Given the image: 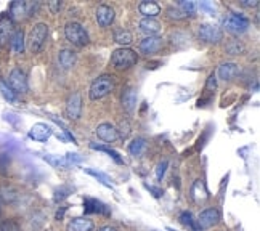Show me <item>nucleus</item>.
<instances>
[{
    "mask_svg": "<svg viewBox=\"0 0 260 231\" xmlns=\"http://www.w3.org/2000/svg\"><path fill=\"white\" fill-rule=\"evenodd\" d=\"M241 3H243V7H251V8L257 7V5H259L257 0H243Z\"/></svg>",
    "mask_w": 260,
    "mask_h": 231,
    "instance_id": "nucleus-45",
    "label": "nucleus"
},
{
    "mask_svg": "<svg viewBox=\"0 0 260 231\" xmlns=\"http://www.w3.org/2000/svg\"><path fill=\"white\" fill-rule=\"evenodd\" d=\"M72 193V188H69V186H61V188H58L57 191H55V202H61L63 199H66L67 196H69Z\"/></svg>",
    "mask_w": 260,
    "mask_h": 231,
    "instance_id": "nucleus-35",
    "label": "nucleus"
},
{
    "mask_svg": "<svg viewBox=\"0 0 260 231\" xmlns=\"http://www.w3.org/2000/svg\"><path fill=\"white\" fill-rule=\"evenodd\" d=\"M167 15H169L170 18H173V20H183L185 15L180 11V8H169L167 10Z\"/></svg>",
    "mask_w": 260,
    "mask_h": 231,
    "instance_id": "nucleus-39",
    "label": "nucleus"
},
{
    "mask_svg": "<svg viewBox=\"0 0 260 231\" xmlns=\"http://www.w3.org/2000/svg\"><path fill=\"white\" fill-rule=\"evenodd\" d=\"M84 210H85V214H100V215H106V217L111 215V210L108 205L94 198L84 199Z\"/></svg>",
    "mask_w": 260,
    "mask_h": 231,
    "instance_id": "nucleus-11",
    "label": "nucleus"
},
{
    "mask_svg": "<svg viewBox=\"0 0 260 231\" xmlns=\"http://www.w3.org/2000/svg\"><path fill=\"white\" fill-rule=\"evenodd\" d=\"M10 43H11V48H13L15 53H23L24 52V33L21 29H18L13 33L10 39Z\"/></svg>",
    "mask_w": 260,
    "mask_h": 231,
    "instance_id": "nucleus-25",
    "label": "nucleus"
},
{
    "mask_svg": "<svg viewBox=\"0 0 260 231\" xmlns=\"http://www.w3.org/2000/svg\"><path fill=\"white\" fill-rule=\"evenodd\" d=\"M167 231H177V230H173V228H167Z\"/></svg>",
    "mask_w": 260,
    "mask_h": 231,
    "instance_id": "nucleus-49",
    "label": "nucleus"
},
{
    "mask_svg": "<svg viewBox=\"0 0 260 231\" xmlns=\"http://www.w3.org/2000/svg\"><path fill=\"white\" fill-rule=\"evenodd\" d=\"M137 101H138L137 90L129 87V89L122 93V108L127 112H133L135 108H137Z\"/></svg>",
    "mask_w": 260,
    "mask_h": 231,
    "instance_id": "nucleus-18",
    "label": "nucleus"
},
{
    "mask_svg": "<svg viewBox=\"0 0 260 231\" xmlns=\"http://www.w3.org/2000/svg\"><path fill=\"white\" fill-rule=\"evenodd\" d=\"M178 7H180V11L185 15V16H193L197 10V5L196 2H190V0H180L178 2Z\"/></svg>",
    "mask_w": 260,
    "mask_h": 231,
    "instance_id": "nucleus-30",
    "label": "nucleus"
},
{
    "mask_svg": "<svg viewBox=\"0 0 260 231\" xmlns=\"http://www.w3.org/2000/svg\"><path fill=\"white\" fill-rule=\"evenodd\" d=\"M146 188L153 193V196H154V198H161V196H162V190L154 188V186H151V185H146Z\"/></svg>",
    "mask_w": 260,
    "mask_h": 231,
    "instance_id": "nucleus-44",
    "label": "nucleus"
},
{
    "mask_svg": "<svg viewBox=\"0 0 260 231\" xmlns=\"http://www.w3.org/2000/svg\"><path fill=\"white\" fill-rule=\"evenodd\" d=\"M130 130H132V127H130L129 121H121L119 129H117V136L122 138V140H126L127 136L130 135Z\"/></svg>",
    "mask_w": 260,
    "mask_h": 231,
    "instance_id": "nucleus-36",
    "label": "nucleus"
},
{
    "mask_svg": "<svg viewBox=\"0 0 260 231\" xmlns=\"http://www.w3.org/2000/svg\"><path fill=\"white\" fill-rule=\"evenodd\" d=\"M43 161H47L48 164L55 168H61V170H67L69 167V161L66 159V156H55V154H43Z\"/></svg>",
    "mask_w": 260,
    "mask_h": 231,
    "instance_id": "nucleus-20",
    "label": "nucleus"
},
{
    "mask_svg": "<svg viewBox=\"0 0 260 231\" xmlns=\"http://www.w3.org/2000/svg\"><path fill=\"white\" fill-rule=\"evenodd\" d=\"M10 20H21V18L28 16V2H20V0H16V2L11 3L10 7Z\"/></svg>",
    "mask_w": 260,
    "mask_h": 231,
    "instance_id": "nucleus-22",
    "label": "nucleus"
},
{
    "mask_svg": "<svg viewBox=\"0 0 260 231\" xmlns=\"http://www.w3.org/2000/svg\"><path fill=\"white\" fill-rule=\"evenodd\" d=\"M5 121H8V122H11L13 126H20L21 124V121L18 119V116L16 114H11V112H5Z\"/></svg>",
    "mask_w": 260,
    "mask_h": 231,
    "instance_id": "nucleus-42",
    "label": "nucleus"
},
{
    "mask_svg": "<svg viewBox=\"0 0 260 231\" xmlns=\"http://www.w3.org/2000/svg\"><path fill=\"white\" fill-rule=\"evenodd\" d=\"M227 52L230 53V55H241V53L244 52V45L239 40H231L227 45Z\"/></svg>",
    "mask_w": 260,
    "mask_h": 231,
    "instance_id": "nucleus-34",
    "label": "nucleus"
},
{
    "mask_svg": "<svg viewBox=\"0 0 260 231\" xmlns=\"http://www.w3.org/2000/svg\"><path fill=\"white\" fill-rule=\"evenodd\" d=\"M138 10H140V13L145 15L146 18H154L161 13V7L156 2H141Z\"/></svg>",
    "mask_w": 260,
    "mask_h": 231,
    "instance_id": "nucleus-24",
    "label": "nucleus"
},
{
    "mask_svg": "<svg viewBox=\"0 0 260 231\" xmlns=\"http://www.w3.org/2000/svg\"><path fill=\"white\" fill-rule=\"evenodd\" d=\"M0 199H2L3 202H7V204L15 202L18 199V191L13 188V186H8V185L0 186Z\"/></svg>",
    "mask_w": 260,
    "mask_h": 231,
    "instance_id": "nucleus-26",
    "label": "nucleus"
},
{
    "mask_svg": "<svg viewBox=\"0 0 260 231\" xmlns=\"http://www.w3.org/2000/svg\"><path fill=\"white\" fill-rule=\"evenodd\" d=\"M222 29L219 26H215V24H201L199 26V39L207 42V43H217L222 40Z\"/></svg>",
    "mask_w": 260,
    "mask_h": 231,
    "instance_id": "nucleus-6",
    "label": "nucleus"
},
{
    "mask_svg": "<svg viewBox=\"0 0 260 231\" xmlns=\"http://www.w3.org/2000/svg\"><path fill=\"white\" fill-rule=\"evenodd\" d=\"M224 28L231 33L234 35H239L247 31L249 28V20L243 15H238V13H230L225 20H224Z\"/></svg>",
    "mask_w": 260,
    "mask_h": 231,
    "instance_id": "nucleus-5",
    "label": "nucleus"
},
{
    "mask_svg": "<svg viewBox=\"0 0 260 231\" xmlns=\"http://www.w3.org/2000/svg\"><path fill=\"white\" fill-rule=\"evenodd\" d=\"M215 87H217L215 74H210L209 79H207V85H206V89H207V90H215Z\"/></svg>",
    "mask_w": 260,
    "mask_h": 231,
    "instance_id": "nucleus-43",
    "label": "nucleus"
},
{
    "mask_svg": "<svg viewBox=\"0 0 260 231\" xmlns=\"http://www.w3.org/2000/svg\"><path fill=\"white\" fill-rule=\"evenodd\" d=\"M65 35L66 39L69 40L72 45H77V47H84L89 43V34L87 31L84 29V26L80 23H67L65 26Z\"/></svg>",
    "mask_w": 260,
    "mask_h": 231,
    "instance_id": "nucleus-4",
    "label": "nucleus"
},
{
    "mask_svg": "<svg viewBox=\"0 0 260 231\" xmlns=\"http://www.w3.org/2000/svg\"><path fill=\"white\" fill-rule=\"evenodd\" d=\"M48 39V26L45 23H39L31 29L29 39H28V47L32 53H39L45 45Z\"/></svg>",
    "mask_w": 260,
    "mask_h": 231,
    "instance_id": "nucleus-3",
    "label": "nucleus"
},
{
    "mask_svg": "<svg viewBox=\"0 0 260 231\" xmlns=\"http://www.w3.org/2000/svg\"><path fill=\"white\" fill-rule=\"evenodd\" d=\"M85 173L95 177L98 182H100L101 185H104V186H108V188H113V178H109L106 173H103L100 170H95V168H85Z\"/></svg>",
    "mask_w": 260,
    "mask_h": 231,
    "instance_id": "nucleus-28",
    "label": "nucleus"
},
{
    "mask_svg": "<svg viewBox=\"0 0 260 231\" xmlns=\"http://www.w3.org/2000/svg\"><path fill=\"white\" fill-rule=\"evenodd\" d=\"M66 159L69 161L71 165H74V164H79V162L82 161V156L76 154V153H67V154H66Z\"/></svg>",
    "mask_w": 260,
    "mask_h": 231,
    "instance_id": "nucleus-41",
    "label": "nucleus"
},
{
    "mask_svg": "<svg viewBox=\"0 0 260 231\" xmlns=\"http://www.w3.org/2000/svg\"><path fill=\"white\" fill-rule=\"evenodd\" d=\"M65 212H66V207H61V210L57 212V220H61V218H63Z\"/></svg>",
    "mask_w": 260,
    "mask_h": 231,
    "instance_id": "nucleus-47",
    "label": "nucleus"
},
{
    "mask_svg": "<svg viewBox=\"0 0 260 231\" xmlns=\"http://www.w3.org/2000/svg\"><path fill=\"white\" fill-rule=\"evenodd\" d=\"M0 92H2V95H3L5 99H7V101H10V103H16V101H18L16 93L11 90L7 84L2 82V80H0Z\"/></svg>",
    "mask_w": 260,
    "mask_h": 231,
    "instance_id": "nucleus-32",
    "label": "nucleus"
},
{
    "mask_svg": "<svg viewBox=\"0 0 260 231\" xmlns=\"http://www.w3.org/2000/svg\"><path fill=\"white\" fill-rule=\"evenodd\" d=\"M98 231H117V230L114 227H109V225H108V227H103V228H100Z\"/></svg>",
    "mask_w": 260,
    "mask_h": 231,
    "instance_id": "nucleus-48",
    "label": "nucleus"
},
{
    "mask_svg": "<svg viewBox=\"0 0 260 231\" xmlns=\"http://www.w3.org/2000/svg\"><path fill=\"white\" fill-rule=\"evenodd\" d=\"M90 148L92 149H97V151H103V153H106V154H109L111 158H113L117 164H122V159H121V156L117 154L114 149H111V148H108V146H103V145H95V143H92L90 145Z\"/></svg>",
    "mask_w": 260,
    "mask_h": 231,
    "instance_id": "nucleus-31",
    "label": "nucleus"
},
{
    "mask_svg": "<svg viewBox=\"0 0 260 231\" xmlns=\"http://www.w3.org/2000/svg\"><path fill=\"white\" fill-rule=\"evenodd\" d=\"M190 195H191V199H193L196 204H201V202L207 201L209 193H207V188H206V185H204L202 180H196V182L191 185Z\"/></svg>",
    "mask_w": 260,
    "mask_h": 231,
    "instance_id": "nucleus-15",
    "label": "nucleus"
},
{
    "mask_svg": "<svg viewBox=\"0 0 260 231\" xmlns=\"http://www.w3.org/2000/svg\"><path fill=\"white\" fill-rule=\"evenodd\" d=\"M97 135H98V138L106 143H113L119 138V136H117V129L108 122L100 124V126L97 127Z\"/></svg>",
    "mask_w": 260,
    "mask_h": 231,
    "instance_id": "nucleus-16",
    "label": "nucleus"
},
{
    "mask_svg": "<svg viewBox=\"0 0 260 231\" xmlns=\"http://www.w3.org/2000/svg\"><path fill=\"white\" fill-rule=\"evenodd\" d=\"M15 93H24L28 92V79L26 74L21 69H13L8 76V84H7Z\"/></svg>",
    "mask_w": 260,
    "mask_h": 231,
    "instance_id": "nucleus-7",
    "label": "nucleus"
},
{
    "mask_svg": "<svg viewBox=\"0 0 260 231\" xmlns=\"http://www.w3.org/2000/svg\"><path fill=\"white\" fill-rule=\"evenodd\" d=\"M15 29H13V21L10 20L8 16H3L0 20V45H5L8 43L11 35H13Z\"/></svg>",
    "mask_w": 260,
    "mask_h": 231,
    "instance_id": "nucleus-17",
    "label": "nucleus"
},
{
    "mask_svg": "<svg viewBox=\"0 0 260 231\" xmlns=\"http://www.w3.org/2000/svg\"><path fill=\"white\" fill-rule=\"evenodd\" d=\"M238 65L236 63H224L219 67V77L222 80H231L238 76Z\"/></svg>",
    "mask_w": 260,
    "mask_h": 231,
    "instance_id": "nucleus-21",
    "label": "nucleus"
},
{
    "mask_svg": "<svg viewBox=\"0 0 260 231\" xmlns=\"http://www.w3.org/2000/svg\"><path fill=\"white\" fill-rule=\"evenodd\" d=\"M76 60H77L76 53L69 48H63L58 53V61H60V65L63 69H71V67L76 65Z\"/></svg>",
    "mask_w": 260,
    "mask_h": 231,
    "instance_id": "nucleus-19",
    "label": "nucleus"
},
{
    "mask_svg": "<svg viewBox=\"0 0 260 231\" xmlns=\"http://www.w3.org/2000/svg\"><path fill=\"white\" fill-rule=\"evenodd\" d=\"M140 29L143 31L145 34H148V37H151L159 33L161 24L154 20V18H143V20L140 21Z\"/></svg>",
    "mask_w": 260,
    "mask_h": 231,
    "instance_id": "nucleus-23",
    "label": "nucleus"
},
{
    "mask_svg": "<svg viewBox=\"0 0 260 231\" xmlns=\"http://www.w3.org/2000/svg\"><path fill=\"white\" fill-rule=\"evenodd\" d=\"M114 40L119 45H129V43H132L133 37H132V33L127 29H117L114 33Z\"/></svg>",
    "mask_w": 260,
    "mask_h": 231,
    "instance_id": "nucleus-29",
    "label": "nucleus"
},
{
    "mask_svg": "<svg viewBox=\"0 0 260 231\" xmlns=\"http://www.w3.org/2000/svg\"><path fill=\"white\" fill-rule=\"evenodd\" d=\"M180 222L183 223V225H187V227H190L193 231H199V227L195 223V220H193V215L190 214V212H182L180 214Z\"/></svg>",
    "mask_w": 260,
    "mask_h": 231,
    "instance_id": "nucleus-33",
    "label": "nucleus"
},
{
    "mask_svg": "<svg viewBox=\"0 0 260 231\" xmlns=\"http://www.w3.org/2000/svg\"><path fill=\"white\" fill-rule=\"evenodd\" d=\"M162 47H164V40L161 39V37H156V35L146 37V39H143L140 42V52L145 53V55L158 53Z\"/></svg>",
    "mask_w": 260,
    "mask_h": 231,
    "instance_id": "nucleus-12",
    "label": "nucleus"
},
{
    "mask_svg": "<svg viewBox=\"0 0 260 231\" xmlns=\"http://www.w3.org/2000/svg\"><path fill=\"white\" fill-rule=\"evenodd\" d=\"M94 220H90L89 217H76L67 223L66 231H94Z\"/></svg>",
    "mask_w": 260,
    "mask_h": 231,
    "instance_id": "nucleus-14",
    "label": "nucleus"
},
{
    "mask_svg": "<svg viewBox=\"0 0 260 231\" xmlns=\"http://www.w3.org/2000/svg\"><path fill=\"white\" fill-rule=\"evenodd\" d=\"M137 61L138 55L132 48H117L111 55V63H113L116 69H129L133 65H137Z\"/></svg>",
    "mask_w": 260,
    "mask_h": 231,
    "instance_id": "nucleus-2",
    "label": "nucleus"
},
{
    "mask_svg": "<svg viewBox=\"0 0 260 231\" xmlns=\"http://www.w3.org/2000/svg\"><path fill=\"white\" fill-rule=\"evenodd\" d=\"M95 18H97V21L100 26H111L114 21V18H116V13H114V10L108 7V5H100V7L97 8L95 11Z\"/></svg>",
    "mask_w": 260,
    "mask_h": 231,
    "instance_id": "nucleus-13",
    "label": "nucleus"
},
{
    "mask_svg": "<svg viewBox=\"0 0 260 231\" xmlns=\"http://www.w3.org/2000/svg\"><path fill=\"white\" fill-rule=\"evenodd\" d=\"M113 90H114V77L111 76V74H103V76L97 77L94 82H92L89 97L92 101H97V99H101L106 95H109Z\"/></svg>",
    "mask_w": 260,
    "mask_h": 231,
    "instance_id": "nucleus-1",
    "label": "nucleus"
},
{
    "mask_svg": "<svg viewBox=\"0 0 260 231\" xmlns=\"http://www.w3.org/2000/svg\"><path fill=\"white\" fill-rule=\"evenodd\" d=\"M167 167H169V161H167V159L161 161L159 164L156 165V178L158 180H162L164 178L165 172H167Z\"/></svg>",
    "mask_w": 260,
    "mask_h": 231,
    "instance_id": "nucleus-38",
    "label": "nucleus"
},
{
    "mask_svg": "<svg viewBox=\"0 0 260 231\" xmlns=\"http://www.w3.org/2000/svg\"><path fill=\"white\" fill-rule=\"evenodd\" d=\"M219 222H220V212L217 209H214V207L202 210L199 214V217H197V227L204 228V230L212 228L214 225H217Z\"/></svg>",
    "mask_w": 260,
    "mask_h": 231,
    "instance_id": "nucleus-10",
    "label": "nucleus"
},
{
    "mask_svg": "<svg viewBox=\"0 0 260 231\" xmlns=\"http://www.w3.org/2000/svg\"><path fill=\"white\" fill-rule=\"evenodd\" d=\"M145 148H146V140L145 138H135L132 143L129 145V153L135 156V158H138L145 153Z\"/></svg>",
    "mask_w": 260,
    "mask_h": 231,
    "instance_id": "nucleus-27",
    "label": "nucleus"
},
{
    "mask_svg": "<svg viewBox=\"0 0 260 231\" xmlns=\"http://www.w3.org/2000/svg\"><path fill=\"white\" fill-rule=\"evenodd\" d=\"M60 7H61V3L57 2V0H53V2H50V8H52L53 13H57V11L60 10Z\"/></svg>",
    "mask_w": 260,
    "mask_h": 231,
    "instance_id": "nucleus-46",
    "label": "nucleus"
},
{
    "mask_svg": "<svg viewBox=\"0 0 260 231\" xmlns=\"http://www.w3.org/2000/svg\"><path fill=\"white\" fill-rule=\"evenodd\" d=\"M52 133H53V130H52L50 126H47V124H43V122H37L31 127L28 135H29L31 140L39 141V143H45L52 136Z\"/></svg>",
    "mask_w": 260,
    "mask_h": 231,
    "instance_id": "nucleus-9",
    "label": "nucleus"
},
{
    "mask_svg": "<svg viewBox=\"0 0 260 231\" xmlns=\"http://www.w3.org/2000/svg\"><path fill=\"white\" fill-rule=\"evenodd\" d=\"M80 112H82V97H80L79 92H74L72 95L67 98L66 116H67V119L77 121L80 117Z\"/></svg>",
    "mask_w": 260,
    "mask_h": 231,
    "instance_id": "nucleus-8",
    "label": "nucleus"
},
{
    "mask_svg": "<svg viewBox=\"0 0 260 231\" xmlns=\"http://www.w3.org/2000/svg\"><path fill=\"white\" fill-rule=\"evenodd\" d=\"M199 8L202 11H206V13H209L210 16H215V8H214V5H210L209 2H201L199 3Z\"/></svg>",
    "mask_w": 260,
    "mask_h": 231,
    "instance_id": "nucleus-40",
    "label": "nucleus"
},
{
    "mask_svg": "<svg viewBox=\"0 0 260 231\" xmlns=\"http://www.w3.org/2000/svg\"><path fill=\"white\" fill-rule=\"evenodd\" d=\"M0 231H21L16 220H5L0 223Z\"/></svg>",
    "mask_w": 260,
    "mask_h": 231,
    "instance_id": "nucleus-37",
    "label": "nucleus"
}]
</instances>
